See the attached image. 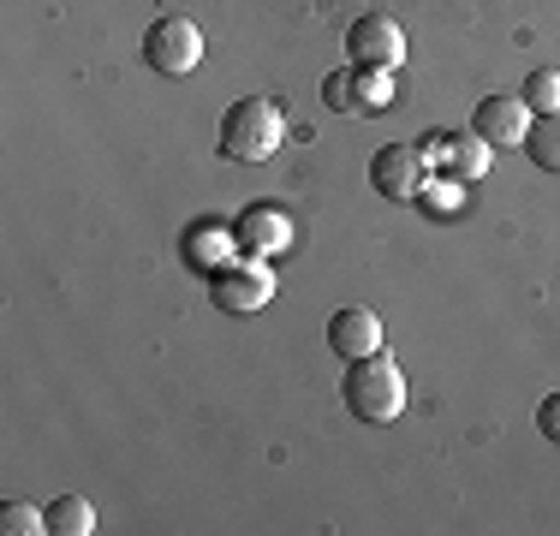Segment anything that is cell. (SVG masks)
I'll use <instances>...</instances> for the list:
<instances>
[{
    "mask_svg": "<svg viewBox=\"0 0 560 536\" xmlns=\"http://www.w3.org/2000/svg\"><path fill=\"white\" fill-rule=\"evenodd\" d=\"M537 429H542V435H549L555 447H560V387H555V394L537 406Z\"/></svg>",
    "mask_w": 560,
    "mask_h": 536,
    "instance_id": "e0dca14e",
    "label": "cell"
},
{
    "mask_svg": "<svg viewBox=\"0 0 560 536\" xmlns=\"http://www.w3.org/2000/svg\"><path fill=\"white\" fill-rule=\"evenodd\" d=\"M530 161H537L542 173H560V114H537L525 131V143H518Z\"/></svg>",
    "mask_w": 560,
    "mask_h": 536,
    "instance_id": "7c38bea8",
    "label": "cell"
},
{
    "mask_svg": "<svg viewBox=\"0 0 560 536\" xmlns=\"http://www.w3.org/2000/svg\"><path fill=\"white\" fill-rule=\"evenodd\" d=\"M328 352H340L346 364L382 352V316L370 311V304H346V311H335L328 316Z\"/></svg>",
    "mask_w": 560,
    "mask_h": 536,
    "instance_id": "9c48e42d",
    "label": "cell"
},
{
    "mask_svg": "<svg viewBox=\"0 0 560 536\" xmlns=\"http://www.w3.org/2000/svg\"><path fill=\"white\" fill-rule=\"evenodd\" d=\"M280 138H287V119H280V107L269 96H238L233 107L221 114V150L233 161H275Z\"/></svg>",
    "mask_w": 560,
    "mask_h": 536,
    "instance_id": "7a4b0ae2",
    "label": "cell"
},
{
    "mask_svg": "<svg viewBox=\"0 0 560 536\" xmlns=\"http://www.w3.org/2000/svg\"><path fill=\"white\" fill-rule=\"evenodd\" d=\"M143 60L162 78L197 72V66H203V31H197L191 19H179V12H162V19L143 31Z\"/></svg>",
    "mask_w": 560,
    "mask_h": 536,
    "instance_id": "277c9868",
    "label": "cell"
},
{
    "mask_svg": "<svg viewBox=\"0 0 560 536\" xmlns=\"http://www.w3.org/2000/svg\"><path fill=\"white\" fill-rule=\"evenodd\" d=\"M352 90H358V107H388L394 102L388 72H376V66H352Z\"/></svg>",
    "mask_w": 560,
    "mask_h": 536,
    "instance_id": "5bb4252c",
    "label": "cell"
},
{
    "mask_svg": "<svg viewBox=\"0 0 560 536\" xmlns=\"http://www.w3.org/2000/svg\"><path fill=\"white\" fill-rule=\"evenodd\" d=\"M43 513H48V536H90L96 531V506L84 494H55Z\"/></svg>",
    "mask_w": 560,
    "mask_h": 536,
    "instance_id": "8fae6325",
    "label": "cell"
},
{
    "mask_svg": "<svg viewBox=\"0 0 560 536\" xmlns=\"http://www.w3.org/2000/svg\"><path fill=\"white\" fill-rule=\"evenodd\" d=\"M0 531H7V536L48 531V513H43V506H31V501H7V506H0Z\"/></svg>",
    "mask_w": 560,
    "mask_h": 536,
    "instance_id": "9a60e30c",
    "label": "cell"
},
{
    "mask_svg": "<svg viewBox=\"0 0 560 536\" xmlns=\"http://www.w3.org/2000/svg\"><path fill=\"white\" fill-rule=\"evenodd\" d=\"M346 411H352L358 423H394L399 411H406V375H399L394 358L370 352V358H352L346 364Z\"/></svg>",
    "mask_w": 560,
    "mask_h": 536,
    "instance_id": "6da1fadb",
    "label": "cell"
},
{
    "mask_svg": "<svg viewBox=\"0 0 560 536\" xmlns=\"http://www.w3.org/2000/svg\"><path fill=\"white\" fill-rule=\"evenodd\" d=\"M346 54H352V66L394 72V66L406 60V31H399V19H388V12H364V19H352V31H346Z\"/></svg>",
    "mask_w": 560,
    "mask_h": 536,
    "instance_id": "5b68a950",
    "label": "cell"
},
{
    "mask_svg": "<svg viewBox=\"0 0 560 536\" xmlns=\"http://www.w3.org/2000/svg\"><path fill=\"white\" fill-rule=\"evenodd\" d=\"M489 155H495V150H489V143L471 131V138H442V150H435L430 161L447 173L453 185H459V179H483V173H489Z\"/></svg>",
    "mask_w": 560,
    "mask_h": 536,
    "instance_id": "30bf717a",
    "label": "cell"
},
{
    "mask_svg": "<svg viewBox=\"0 0 560 536\" xmlns=\"http://www.w3.org/2000/svg\"><path fill=\"white\" fill-rule=\"evenodd\" d=\"M430 173H435V161H430V150H418V143H382V150L370 155V185H376L388 203H418V197L430 191Z\"/></svg>",
    "mask_w": 560,
    "mask_h": 536,
    "instance_id": "3957f363",
    "label": "cell"
},
{
    "mask_svg": "<svg viewBox=\"0 0 560 536\" xmlns=\"http://www.w3.org/2000/svg\"><path fill=\"white\" fill-rule=\"evenodd\" d=\"M518 96H525L530 114H560V72L555 66H542V72H530L525 84H518Z\"/></svg>",
    "mask_w": 560,
    "mask_h": 536,
    "instance_id": "4fadbf2b",
    "label": "cell"
},
{
    "mask_svg": "<svg viewBox=\"0 0 560 536\" xmlns=\"http://www.w3.org/2000/svg\"><path fill=\"white\" fill-rule=\"evenodd\" d=\"M233 245L245 250V257H275V250H287V245H292L287 209H275V203H245V209H238V221H233Z\"/></svg>",
    "mask_w": 560,
    "mask_h": 536,
    "instance_id": "52a82bcc",
    "label": "cell"
},
{
    "mask_svg": "<svg viewBox=\"0 0 560 536\" xmlns=\"http://www.w3.org/2000/svg\"><path fill=\"white\" fill-rule=\"evenodd\" d=\"M323 102L335 107V114H358V90H352V66L346 72H328L323 78Z\"/></svg>",
    "mask_w": 560,
    "mask_h": 536,
    "instance_id": "2e32d148",
    "label": "cell"
},
{
    "mask_svg": "<svg viewBox=\"0 0 560 536\" xmlns=\"http://www.w3.org/2000/svg\"><path fill=\"white\" fill-rule=\"evenodd\" d=\"M471 131L489 143V150H513V143H525V131H530L525 96H483L477 114H471Z\"/></svg>",
    "mask_w": 560,
    "mask_h": 536,
    "instance_id": "ba28073f",
    "label": "cell"
},
{
    "mask_svg": "<svg viewBox=\"0 0 560 536\" xmlns=\"http://www.w3.org/2000/svg\"><path fill=\"white\" fill-rule=\"evenodd\" d=\"M275 299V275L262 268V257H250L245 268H215V311L226 316H250Z\"/></svg>",
    "mask_w": 560,
    "mask_h": 536,
    "instance_id": "8992f818",
    "label": "cell"
}]
</instances>
